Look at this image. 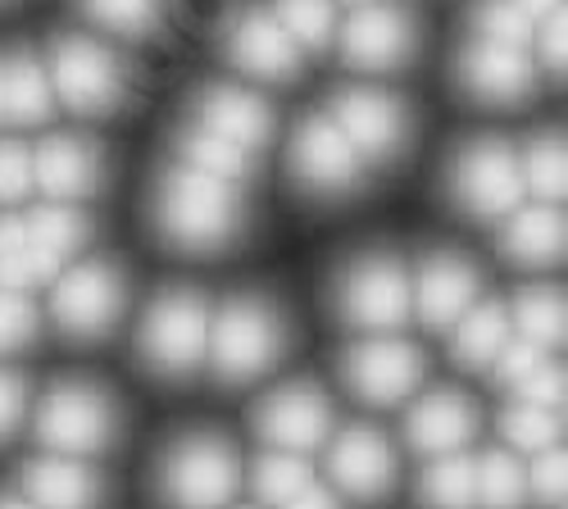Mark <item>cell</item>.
<instances>
[{"label": "cell", "mask_w": 568, "mask_h": 509, "mask_svg": "<svg viewBox=\"0 0 568 509\" xmlns=\"http://www.w3.org/2000/svg\"><path fill=\"white\" fill-rule=\"evenodd\" d=\"M518 169H524V192H532L537 201H559L564 196L568 164H564L559 136H537V142H528V151L518 155Z\"/></svg>", "instance_id": "1f68e13d"}, {"label": "cell", "mask_w": 568, "mask_h": 509, "mask_svg": "<svg viewBox=\"0 0 568 509\" xmlns=\"http://www.w3.org/2000/svg\"><path fill=\"white\" fill-rule=\"evenodd\" d=\"M51 78L32 55H14L6 64V119L10 123H45L51 119Z\"/></svg>", "instance_id": "484cf974"}, {"label": "cell", "mask_w": 568, "mask_h": 509, "mask_svg": "<svg viewBox=\"0 0 568 509\" xmlns=\"http://www.w3.org/2000/svg\"><path fill=\"white\" fill-rule=\"evenodd\" d=\"M473 432H478V414H473V405L459 391H433L428 400H418L405 419V437L418 455L464 450Z\"/></svg>", "instance_id": "44dd1931"}, {"label": "cell", "mask_w": 568, "mask_h": 509, "mask_svg": "<svg viewBox=\"0 0 568 509\" xmlns=\"http://www.w3.org/2000/svg\"><path fill=\"white\" fill-rule=\"evenodd\" d=\"M28 237L41 255H51L55 264H64L87 237H91V223L78 214V210H64V205H51V210H37L32 218H23Z\"/></svg>", "instance_id": "f1b7e54d"}, {"label": "cell", "mask_w": 568, "mask_h": 509, "mask_svg": "<svg viewBox=\"0 0 568 509\" xmlns=\"http://www.w3.org/2000/svg\"><path fill=\"white\" fill-rule=\"evenodd\" d=\"M351 6H368V0H351Z\"/></svg>", "instance_id": "681fc988"}, {"label": "cell", "mask_w": 568, "mask_h": 509, "mask_svg": "<svg viewBox=\"0 0 568 509\" xmlns=\"http://www.w3.org/2000/svg\"><path fill=\"white\" fill-rule=\"evenodd\" d=\"M37 337V309L23 292H0V355L23 350Z\"/></svg>", "instance_id": "74e56055"}, {"label": "cell", "mask_w": 568, "mask_h": 509, "mask_svg": "<svg viewBox=\"0 0 568 509\" xmlns=\"http://www.w3.org/2000/svg\"><path fill=\"white\" fill-rule=\"evenodd\" d=\"M242 196H236V182L201 173L192 164H173L160 177V192H155V223H160V237L178 251H192V255H210L236 242L242 233Z\"/></svg>", "instance_id": "6da1fadb"}, {"label": "cell", "mask_w": 568, "mask_h": 509, "mask_svg": "<svg viewBox=\"0 0 568 509\" xmlns=\"http://www.w3.org/2000/svg\"><path fill=\"white\" fill-rule=\"evenodd\" d=\"M123 277L114 264L105 259H87L78 268H69L60 283H55V296H51V314L55 323L69 333V337H105L119 314H123Z\"/></svg>", "instance_id": "ba28073f"}, {"label": "cell", "mask_w": 568, "mask_h": 509, "mask_svg": "<svg viewBox=\"0 0 568 509\" xmlns=\"http://www.w3.org/2000/svg\"><path fill=\"white\" fill-rule=\"evenodd\" d=\"M210 350H214V374L223 383H251V378L268 374L282 359V350H287L282 314L255 296L227 301L219 323L210 328Z\"/></svg>", "instance_id": "7a4b0ae2"}, {"label": "cell", "mask_w": 568, "mask_h": 509, "mask_svg": "<svg viewBox=\"0 0 568 509\" xmlns=\"http://www.w3.org/2000/svg\"><path fill=\"white\" fill-rule=\"evenodd\" d=\"M255 432L277 450L310 455V450H318L327 441V432H333V400H327L314 383L277 387L255 409Z\"/></svg>", "instance_id": "5bb4252c"}, {"label": "cell", "mask_w": 568, "mask_h": 509, "mask_svg": "<svg viewBox=\"0 0 568 509\" xmlns=\"http://www.w3.org/2000/svg\"><path fill=\"white\" fill-rule=\"evenodd\" d=\"M524 482H528V474L518 469L514 455L491 450V455L478 459V496L491 509H518L524 505Z\"/></svg>", "instance_id": "836d02e7"}, {"label": "cell", "mask_w": 568, "mask_h": 509, "mask_svg": "<svg viewBox=\"0 0 568 509\" xmlns=\"http://www.w3.org/2000/svg\"><path fill=\"white\" fill-rule=\"evenodd\" d=\"M196 123L210 128L214 136H223V142L242 146L246 155L251 151H264L268 136H273V110L251 96V91L242 86H205L201 101H196Z\"/></svg>", "instance_id": "ac0fdd59"}, {"label": "cell", "mask_w": 568, "mask_h": 509, "mask_svg": "<svg viewBox=\"0 0 568 509\" xmlns=\"http://www.w3.org/2000/svg\"><path fill=\"white\" fill-rule=\"evenodd\" d=\"M532 41H537V51H541V64L559 73L564 69V6H555L546 19H537Z\"/></svg>", "instance_id": "ee69618b"}, {"label": "cell", "mask_w": 568, "mask_h": 509, "mask_svg": "<svg viewBox=\"0 0 568 509\" xmlns=\"http://www.w3.org/2000/svg\"><path fill=\"white\" fill-rule=\"evenodd\" d=\"M509 223L500 227V255L509 264L524 268H541L555 264L564 255V218L550 205H532V210H509Z\"/></svg>", "instance_id": "603a6c76"}, {"label": "cell", "mask_w": 568, "mask_h": 509, "mask_svg": "<svg viewBox=\"0 0 568 509\" xmlns=\"http://www.w3.org/2000/svg\"><path fill=\"white\" fill-rule=\"evenodd\" d=\"M514 6L524 10V14L532 19V23H537V19H546V14L555 10V6H564V0H514Z\"/></svg>", "instance_id": "bcb514c9"}, {"label": "cell", "mask_w": 568, "mask_h": 509, "mask_svg": "<svg viewBox=\"0 0 568 509\" xmlns=\"http://www.w3.org/2000/svg\"><path fill=\"white\" fill-rule=\"evenodd\" d=\"M564 469H568V459H564V450H537V465H532V474H528V482H532V491L541 496V500H564Z\"/></svg>", "instance_id": "7bdbcfd3"}, {"label": "cell", "mask_w": 568, "mask_h": 509, "mask_svg": "<svg viewBox=\"0 0 568 509\" xmlns=\"http://www.w3.org/2000/svg\"><path fill=\"white\" fill-rule=\"evenodd\" d=\"M500 432L514 450H546L555 437V419H550V409L524 400V405H509L500 414Z\"/></svg>", "instance_id": "8d00e7d4"}, {"label": "cell", "mask_w": 568, "mask_h": 509, "mask_svg": "<svg viewBox=\"0 0 568 509\" xmlns=\"http://www.w3.org/2000/svg\"><path fill=\"white\" fill-rule=\"evenodd\" d=\"M0 123H6V60H0Z\"/></svg>", "instance_id": "c3c4849f"}, {"label": "cell", "mask_w": 568, "mask_h": 509, "mask_svg": "<svg viewBox=\"0 0 568 509\" xmlns=\"http://www.w3.org/2000/svg\"><path fill=\"white\" fill-rule=\"evenodd\" d=\"M242 482L236 450L214 432L182 437L160 469V496L169 509H223Z\"/></svg>", "instance_id": "3957f363"}, {"label": "cell", "mask_w": 568, "mask_h": 509, "mask_svg": "<svg viewBox=\"0 0 568 509\" xmlns=\"http://www.w3.org/2000/svg\"><path fill=\"white\" fill-rule=\"evenodd\" d=\"M227 55L232 64L251 73V78H264V82H287L292 73H301V45L287 37L268 10L260 6H246L242 14L232 19L227 28Z\"/></svg>", "instance_id": "9a60e30c"}, {"label": "cell", "mask_w": 568, "mask_h": 509, "mask_svg": "<svg viewBox=\"0 0 568 509\" xmlns=\"http://www.w3.org/2000/svg\"><path fill=\"white\" fill-rule=\"evenodd\" d=\"M273 19L287 28L296 45H310V51H327L337 32L333 0H273Z\"/></svg>", "instance_id": "f546056e"}, {"label": "cell", "mask_w": 568, "mask_h": 509, "mask_svg": "<svg viewBox=\"0 0 568 509\" xmlns=\"http://www.w3.org/2000/svg\"><path fill=\"white\" fill-rule=\"evenodd\" d=\"M455 78L464 86V96L483 101V105H518L537 91V69H532L528 51L500 45V41H483V37H473L459 51Z\"/></svg>", "instance_id": "4fadbf2b"}, {"label": "cell", "mask_w": 568, "mask_h": 509, "mask_svg": "<svg viewBox=\"0 0 568 509\" xmlns=\"http://www.w3.org/2000/svg\"><path fill=\"white\" fill-rule=\"evenodd\" d=\"M455 323L459 328H455L450 350H455V364H464V368H487L496 359V350L505 346V337H509L505 305H478V309L468 305Z\"/></svg>", "instance_id": "d4e9b609"}, {"label": "cell", "mask_w": 568, "mask_h": 509, "mask_svg": "<svg viewBox=\"0 0 568 509\" xmlns=\"http://www.w3.org/2000/svg\"><path fill=\"white\" fill-rule=\"evenodd\" d=\"M23 491L37 509H97L101 505V478L78 455H55V459H32L23 465Z\"/></svg>", "instance_id": "7402d4cb"}, {"label": "cell", "mask_w": 568, "mask_h": 509, "mask_svg": "<svg viewBox=\"0 0 568 509\" xmlns=\"http://www.w3.org/2000/svg\"><path fill=\"white\" fill-rule=\"evenodd\" d=\"M37 437L55 455H97L119 437V409L101 387L60 383L41 400Z\"/></svg>", "instance_id": "5b68a950"}, {"label": "cell", "mask_w": 568, "mask_h": 509, "mask_svg": "<svg viewBox=\"0 0 568 509\" xmlns=\"http://www.w3.org/2000/svg\"><path fill=\"white\" fill-rule=\"evenodd\" d=\"M136 350L155 374H169V378L192 374L210 350V309H205L201 292H192V287L164 292L151 305L146 323H141Z\"/></svg>", "instance_id": "277c9868"}, {"label": "cell", "mask_w": 568, "mask_h": 509, "mask_svg": "<svg viewBox=\"0 0 568 509\" xmlns=\"http://www.w3.org/2000/svg\"><path fill=\"white\" fill-rule=\"evenodd\" d=\"M32 192V155L19 142H0V201H23Z\"/></svg>", "instance_id": "ab89813d"}, {"label": "cell", "mask_w": 568, "mask_h": 509, "mask_svg": "<svg viewBox=\"0 0 568 509\" xmlns=\"http://www.w3.org/2000/svg\"><path fill=\"white\" fill-rule=\"evenodd\" d=\"M414 23L405 10L396 6H359L355 19L346 23L342 32V55L346 64L355 69H368V73H387V69H400L409 55H414Z\"/></svg>", "instance_id": "2e32d148"}, {"label": "cell", "mask_w": 568, "mask_h": 509, "mask_svg": "<svg viewBox=\"0 0 568 509\" xmlns=\"http://www.w3.org/2000/svg\"><path fill=\"white\" fill-rule=\"evenodd\" d=\"M473 28H478L483 41H500V45H518V51H528L532 45V32L537 23L514 6V0H483L478 10H473Z\"/></svg>", "instance_id": "d590c367"}, {"label": "cell", "mask_w": 568, "mask_h": 509, "mask_svg": "<svg viewBox=\"0 0 568 509\" xmlns=\"http://www.w3.org/2000/svg\"><path fill=\"white\" fill-rule=\"evenodd\" d=\"M514 387H518V400L541 405V409H555V405L564 400V374H559V368H550L546 359L532 368L524 383H514Z\"/></svg>", "instance_id": "b9f144b4"}, {"label": "cell", "mask_w": 568, "mask_h": 509, "mask_svg": "<svg viewBox=\"0 0 568 509\" xmlns=\"http://www.w3.org/2000/svg\"><path fill=\"white\" fill-rule=\"evenodd\" d=\"M333 123L346 132V142L359 160H396L409 142V114L396 96L377 86H346L333 101Z\"/></svg>", "instance_id": "7c38bea8"}, {"label": "cell", "mask_w": 568, "mask_h": 509, "mask_svg": "<svg viewBox=\"0 0 568 509\" xmlns=\"http://www.w3.org/2000/svg\"><path fill=\"white\" fill-rule=\"evenodd\" d=\"M333 482L359 500H383L396 482V450L377 428H351L333 446Z\"/></svg>", "instance_id": "d6986e66"}, {"label": "cell", "mask_w": 568, "mask_h": 509, "mask_svg": "<svg viewBox=\"0 0 568 509\" xmlns=\"http://www.w3.org/2000/svg\"><path fill=\"white\" fill-rule=\"evenodd\" d=\"M178 160L192 164V169H201V173L227 177V182H242V177L251 173L246 151L232 146V142H223V136H214V132L201 128V123H192V128L178 132Z\"/></svg>", "instance_id": "83f0119b"}, {"label": "cell", "mask_w": 568, "mask_h": 509, "mask_svg": "<svg viewBox=\"0 0 568 509\" xmlns=\"http://www.w3.org/2000/svg\"><path fill=\"white\" fill-rule=\"evenodd\" d=\"M337 309L346 323L355 328H368V333H387V328H400L409 318V277L396 259L387 255H368V259H355L337 287Z\"/></svg>", "instance_id": "30bf717a"}, {"label": "cell", "mask_w": 568, "mask_h": 509, "mask_svg": "<svg viewBox=\"0 0 568 509\" xmlns=\"http://www.w3.org/2000/svg\"><path fill=\"white\" fill-rule=\"evenodd\" d=\"M0 509H37L32 500H14V496H0Z\"/></svg>", "instance_id": "7dc6e473"}, {"label": "cell", "mask_w": 568, "mask_h": 509, "mask_svg": "<svg viewBox=\"0 0 568 509\" xmlns=\"http://www.w3.org/2000/svg\"><path fill=\"white\" fill-rule=\"evenodd\" d=\"M514 328L518 337H528L537 346L564 342V296L550 287H532L514 301Z\"/></svg>", "instance_id": "4dcf8cb0"}, {"label": "cell", "mask_w": 568, "mask_h": 509, "mask_svg": "<svg viewBox=\"0 0 568 509\" xmlns=\"http://www.w3.org/2000/svg\"><path fill=\"white\" fill-rule=\"evenodd\" d=\"M82 10L119 37H146L160 23L164 0H82Z\"/></svg>", "instance_id": "e575fe53"}, {"label": "cell", "mask_w": 568, "mask_h": 509, "mask_svg": "<svg viewBox=\"0 0 568 509\" xmlns=\"http://www.w3.org/2000/svg\"><path fill=\"white\" fill-rule=\"evenodd\" d=\"M314 474L310 465L296 455V450H273L264 455L260 465H255V491L268 500V505H282V500H292L301 487H310Z\"/></svg>", "instance_id": "d6a6232c"}, {"label": "cell", "mask_w": 568, "mask_h": 509, "mask_svg": "<svg viewBox=\"0 0 568 509\" xmlns=\"http://www.w3.org/2000/svg\"><path fill=\"white\" fill-rule=\"evenodd\" d=\"M101 151L82 136H51L32 155V187H41L51 201H82L101 187Z\"/></svg>", "instance_id": "e0dca14e"}, {"label": "cell", "mask_w": 568, "mask_h": 509, "mask_svg": "<svg viewBox=\"0 0 568 509\" xmlns=\"http://www.w3.org/2000/svg\"><path fill=\"white\" fill-rule=\"evenodd\" d=\"M277 509H342V505H337V496H333V491H323V487H314V482H310V487H301L292 500H282Z\"/></svg>", "instance_id": "f6af8a7d"}, {"label": "cell", "mask_w": 568, "mask_h": 509, "mask_svg": "<svg viewBox=\"0 0 568 509\" xmlns=\"http://www.w3.org/2000/svg\"><path fill=\"white\" fill-rule=\"evenodd\" d=\"M55 273H60V264L32 246L23 218L0 223V292H28Z\"/></svg>", "instance_id": "cb8c5ba5"}, {"label": "cell", "mask_w": 568, "mask_h": 509, "mask_svg": "<svg viewBox=\"0 0 568 509\" xmlns=\"http://www.w3.org/2000/svg\"><path fill=\"white\" fill-rule=\"evenodd\" d=\"M478 287H483V277L464 255H433L423 264L418 287H414L423 323H428V328H450V323L478 301Z\"/></svg>", "instance_id": "ffe728a7"}, {"label": "cell", "mask_w": 568, "mask_h": 509, "mask_svg": "<svg viewBox=\"0 0 568 509\" xmlns=\"http://www.w3.org/2000/svg\"><path fill=\"white\" fill-rule=\"evenodd\" d=\"M292 177L314 196H346L359 187V151L346 142L333 114H314L301 123L292 142Z\"/></svg>", "instance_id": "8fae6325"}, {"label": "cell", "mask_w": 568, "mask_h": 509, "mask_svg": "<svg viewBox=\"0 0 568 509\" xmlns=\"http://www.w3.org/2000/svg\"><path fill=\"white\" fill-rule=\"evenodd\" d=\"M450 196L468 218H505L524 201L518 151L505 142H468L450 164Z\"/></svg>", "instance_id": "8992f818"}, {"label": "cell", "mask_w": 568, "mask_h": 509, "mask_svg": "<svg viewBox=\"0 0 568 509\" xmlns=\"http://www.w3.org/2000/svg\"><path fill=\"white\" fill-rule=\"evenodd\" d=\"M55 82V96L73 110V114H110L123 105V91H128V78H123V64L105 51L101 41L91 37H60L55 51H51V73Z\"/></svg>", "instance_id": "52a82bcc"}, {"label": "cell", "mask_w": 568, "mask_h": 509, "mask_svg": "<svg viewBox=\"0 0 568 509\" xmlns=\"http://www.w3.org/2000/svg\"><path fill=\"white\" fill-rule=\"evenodd\" d=\"M342 374H346V387L364 405L392 409L405 396H414V387L428 374V364H423L418 346H409L400 337H373V342H359L346 350Z\"/></svg>", "instance_id": "9c48e42d"}, {"label": "cell", "mask_w": 568, "mask_h": 509, "mask_svg": "<svg viewBox=\"0 0 568 509\" xmlns=\"http://www.w3.org/2000/svg\"><path fill=\"white\" fill-rule=\"evenodd\" d=\"M418 496L428 509H468L478 500V465L459 450L437 455V465L418 478Z\"/></svg>", "instance_id": "4316f807"}, {"label": "cell", "mask_w": 568, "mask_h": 509, "mask_svg": "<svg viewBox=\"0 0 568 509\" xmlns=\"http://www.w3.org/2000/svg\"><path fill=\"white\" fill-rule=\"evenodd\" d=\"M28 414V387L19 374H10V368H0V441H10L23 424Z\"/></svg>", "instance_id": "60d3db41"}, {"label": "cell", "mask_w": 568, "mask_h": 509, "mask_svg": "<svg viewBox=\"0 0 568 509\" xmlns=\"http://www.w3.org/2000/svg\"><path fill=\"white\" fill-rule=\"evenodd\" d=\"M541 364V346L537 342H528V337H505V346L496 350V359H491V374H496V383H505V387H514V383H524L532 368Z\"/></svg>", "instance_id": "f35d334b"}]
</instances>
